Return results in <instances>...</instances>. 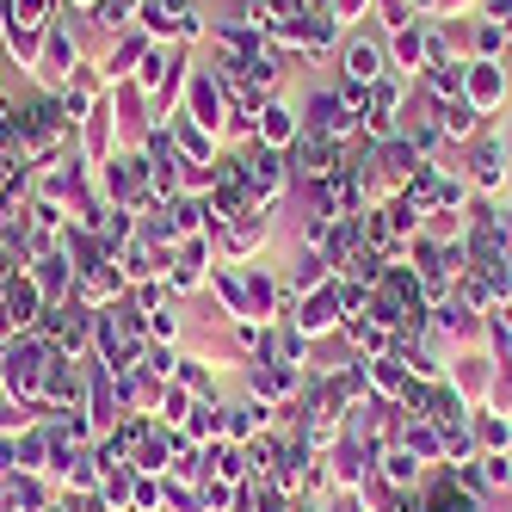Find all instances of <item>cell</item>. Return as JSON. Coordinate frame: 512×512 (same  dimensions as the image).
<instances>
[{
    "mask_svg": "<svg viewBox=\"0 0 512 512\" xmlns=\"http://www.w3.org/2000/svg\"><path fill=\"white\" fill-rule=\"evenodd\" d=\"M364 7H371V0H334V7H327V13H334V19H340V25H346V19H358V13H364Z\"/></svg>",
    "mask_w": 512,
    "mask_h": 512,
    "instance_id": "obj_12",
    "label": "cell"
},
{
    "mask_svg": "<svg viewBox=\"0 0 512 512\" xmlns=\"http://www.w3.org/2000/svg\"><path fill=\"white\" fill-rule=\"evenodd\" d=\"M241 186L260 198V204H272V198L290 186V155H284V149H266V142H247V155H241Z\"/></svg>",
    "mask_w": 512,
    "mask_h": 512,
    "instance_id": "obj_1",
    "label": "cell"
},
{
    "mask_svg": "<svg viewBox=\"0 0 512 512\" xmlns=\"http://www.w3.org/2000/svg\"><path fill=\"white\" fill-rule=\"evenodd\" d=\"M303 136V124H297V112L290 105H278V99H266L260 112H253V142H266V149H284L290 155V142Z\"/></svg>",
    "mask_w": 512,
    "mask_h": 512,
    "instance_id": "obj_5",
    "label": "cell"
},
{
    "mask_svg": "<svg viewBox=\"0 0 512 512\" xmlns=\"http://www.w3.org/2000/svg\"><path fill=\"white\" fill-rule=\"evenodd\" d=\"M340 68H346V81L352 87H377L383 75H389V50L377 44V38H346V50H340Z\"/></svg>",
    "mask_w": 512,
    "mask_h": 512,
    "instance_id": "obj_4",
    "label": "cell"
},
{
    "mask_svg": "<svg viewBox=\"0 0 512 512\" xmlns=\"http://www.w3.org/2000/svg\"><path fill=\"white\" fill-rule=\"evenodd\" d=\"M136 13H142V0H99V25L105 31H124Z\"/></svg>",
    "mask_w": 512,
    "mask_h": 512,
    "instance_id": "obj_10",
    "label": "cell"
},
{
    "mask_svg": "<svg viewBox=\"0 0 512 512\" xmlns=\"http://www.w3.org/2000/svg\"><path fill=\"white\" fill-rule=\"evenodd\" d=\"M463 99L475 105V112H500V99H506V68L500 62H469V75H463Z\"/></svg>",
    "mask_w": 512,
    "mask_h": 512,
    "instance_id": "obj_6",
    "label": "cell"
},
{
    "mask_svg": "<svg viewBox=\"0 0 512 512\" xmlns=\"http://www.w3.org/2000/svg\"><path fill=\"white\" fill-rule=\"evenodd\" d=\"M469 186L475 192H500L506 186V142L500 136H482L469 149Z\"/></svg>",
    "mask_w": 512,
    "mask_h": 512,
    "instance_id": "obj_7",
    "label": "cell"
},
{
    "mask_svg": "<svg viewBox=\"0 0 512 512\" xmlns=\"http://www.w3.org/2000/svg\"><path fill=\"white\" fill-rule=\"evenodd\" d=\"M142 334H149V340H173V334H179V315H173V309H155L149 321H142Z\"/></svg>",
    "mask_w": 512,
    "mask_h": 512,
    "instance_id": "obj_11",
    "label": "cell"
},
{
    "mask_svg": "<svg viewBox=\"0 0 512 512\" xmlns=\"http://www.w3.org/2000/svg\"><path fill=\"white\" fill-rule=\"evenodd\" d=\"M186 93H192V112H186V118H192L198 130H210V136H216V130L229 124L235 105H229V87L216 81V68H198V75L186 81Z\"/></svg>",
    "mask_w": 512,
    "mask_h": 512,
    "instance_id": "obj_2",
    "label": "cell"
},
{
    "mask_svg": "<svg viewBox=\"0 0 512 512\" xmlns=\"http://www.w3.org/2000/svg\"><path fill=\"white\" fill-rule=\"evenodd\" d=\"M475 130H482V112H475L469 99H438V136H451V142H475Z\"/></svg>",
    "mask_w": 512,
    "mask_h": 512,
    "instance_id": "obj_9",
    "label": "cell"
},
{
    "mask_svg": "<svg viewBox=\"0 0 512 512\" xmlns=\"http://www.w3.org/2000/svg\"><path fill=\"white\" fill-rule=\"evenodd\" d=\"M93 7H99V0H93Z\"/></svg>",
    "mask_w": 512,
    "mask_h": 512,
    "instance_id": "obj_13",
    "label": "cell"
},
{
    "mask_svg": "<svg viewBox=\"0 0 512 512\" xmlns=\"http://www.w3.org/2000/svg\"><path fill=\"white\" fill-rule=\"evenodd\" d=\"M426 44H432V25H426V19L401 25V31H389V62H395V68H408V75H414V68L426 75Z\"/></svg>",
    "mask_w": 512,
    "mask_h": 512,
    "instance_id": "obj_8",
    "label": "cell"
},
{
    "mask_svg": "<svg viewBox=\"0 0 512 512\" xmlns=\"http://www.w3.org/2000/svg\"><path fill=\"white\" fill-rule=\"evenodd\" d=\"M334 327H346V303H340V284L327 278L297 303V334H334Z\"/></svg>",
    "mask_w": 512,
    "mask_h": 512,
    "instance_id": "obj_3",
    "label": "cell"
}]
</instances>
